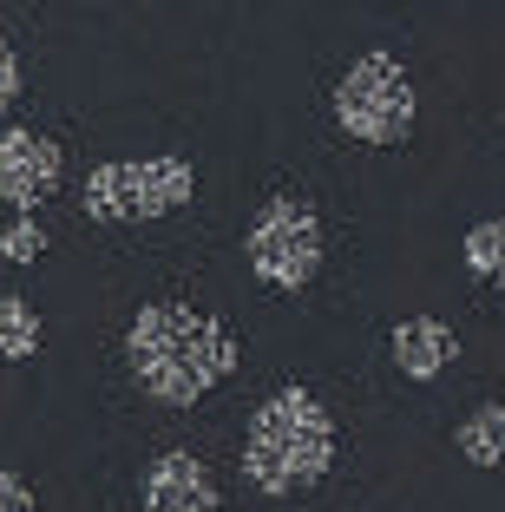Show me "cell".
Segmentation results:
<instances>
[{
	"mask_svg": "<svg viewBox=\"0 0 505 512\" xmlns=\"http://www.w3.org/2000/svg\"><path fill=\"white\" fill-rule=\"evenodd\" d=\"M466 270H473L479 283L505 289V217H486V224L466 230Z\"/></svg>",
	"mask_w": 505,
	"mask_h": 512,
	"instance_id": "cell-11",
	"label": "cell"
},
{
	"mask_svg": "<svg viewBox=\"0 0 505 512\" xmlns=\"http://www.w3.org/2000/svg\"><path fill=\"white\" fill-rule=\"evenodd\" d=\"M335 460V421L328 407L302 388L269 394L263 407L250 414V434H243V473H250L256 493L289 499L302 486H315Z\"/></svg>",
	"mask_w": 505,
	"mask_h": 512,
	"instance_id": "cell-2",
	"label": "cell"
},
{
	"mask_svg": "<svg viewBox=\"0 0 505 512\" xmlns=\"http://www.w3.org/2000/svg\"><path fill=\"white\" fill-rule=\"evenodd\" d=\"M40 250H46V237H40V224H27V217L0 230V256H7V263H33Z\"/></svg>",
	"mask_w": 505,
	"mask_h": 512,
	"instance_id": "cell-12",
	"label": "cell"
},
{
	"mask_svg": "<svg viewBox=\"0 0 505 512\" xmlns=\"http://www.w3.org/2000/svg\"><path fill=\"white\" fill-rule=\"evenodd\" d=\"M250 270L263 276L269 289H302L315 270H322V224H315V204L309 197H269L256 211L250 237Z\"/></svg>",
	"mask_w": 505,
	"mask_h": 512,
	"instance_id": "cell-5",
	"label": "cell"
},
{
	"mask_svg": "<svg viewBox=\"0 0 505 512\" xmlns=\"http://www.w3.org/2000/svg\"><path fill=\"white\" fill-rule=\"evenodd\" d=\"M453 447H460V460H473V467H505V401L473 407L460 421V434H453Z\"/></svg>",
	"mask_w": 505,
	"mask_h": 512,
	"instance_id": "cell-9",
	"label": "cell"
},
{
	"mask_svg": "<svg viewBox=\"0 0 505 512\" xmlns=\"http://www.w3.org/2000/svg\"><path fill=\"white\" fill-rule=\"evenodd\" d=\"M453 362H460V335L446 329L440 316L394 322V368H401L407 381H433V375H446Z\"/></svg>",
	"mask_w": 505,
	"mask_h": 512,
	"instance_id": "cell-8",
	"label": "cell"
},
{
	"mask_svg": "<svg viewBox=\"0 0 505 512\" xmlns=\"http://www.w3.org/2000/svg\"><path fill=\"white\" fill-rule=\"evenodd\" d=\"M60 145L40 132H0V197L14 204V211H33L46 197L60 191Z\"/></svg>",
	"mask_w": 505,
	"mask_h": 512,
	"instance_id": "cell-6",
	"label": "cell"
},
{
	"mask_svg": "<svg viewBox=\"0 0 505 512\" xmlns=\"http://www.w3.org/2000/svg\"><path fill=\"white\" fill-rule=\"evenodd\" d=\"M20 99V60H14V46L0 40V112Z\"/></svg>",
	"mask_w": 505,
	"mask_h": 512,
	"instance_id": "cell-13",
	"label": "cell"
},
{
	"mask_svg": "<svg viewBox=\"0 0 505 512\" xmlns=\"http://www.w3.org/2000/svg\"><path fill=\"white\" fill-rule=\"evenodd\" d=\"M197 178L184 158H112L86 178V217L92 224H145L191 204Z\"/></svg>",
	"mask_w": 505,
	"mask_h": 512,
	"instance_id": "cell-3",
	"label": "cell"
},
{
	"mask_svg": "<svg viewBox=\"0 0 505 512\" xmlns=\"http://www.w3.org/2000/svg\"><path fill=\"white\" fill-rule=\"evenodd\" d=\"M335 125L355 145H407L414 132V86H407L401 60L387 53H361L335 86Z\"/></svg>",
	"mask_w": 505,
	"mask_h": 512,
	"instance_id": "cell-4",
	"label": "cell"
},
{
	"mask_svg": "<svg viewBox=\"0 0 505 512\" xmlns=\"http://www.w3.org/2000/svg\"><path fill=\"white\" fill-rule=\"evenodd\" d=\"M0 512H33V493L20 473H0Z\"/></svg>",
	"mask_w": 505,
	"mask_h": 512,
	"instance_id": "cell-14",
	"label": "cell"
},
{
	"mask_svg": "<svg viewBox=\"0 0 505 512\" xmlns=\"http://www.w3.org/2000/svg\"><path fill=\"white\" fill-rule=\"evenodd\" d=\"M145 512H217V480L191 453H158L145 473Z\"/></svg>",
	"mask_w": 505,
	"mask_h": 512,
	"instance_id": "cell-7",
	"label": "cell"
},
{
	"mask_svg": "<svg viewBox=\"0 0 505 512\" xmlns=\"http://www.w3.org/2000/svg\"><path fill=\"white\" fill-rule=\"evenodd\" d=\"M125 362H132V381L158 407H191L217 381H230L237 335L223 322L197 316V309H184V302H151V309H138L132 335H125Z\"/></svg>",
	"mask_w": 505,
	"mask_h": 512,
	"instance_id": "cell-1",
	"label": "cell"
},
{
	"mask_svg": "<svg viewBox=\"0 0 505 512\" xmlns=\"http://www.w3.org/2000/svg\"><path fill=\"white\" fill-rule=\"evenodd\" d=\"M0 355H7V362L40 355V316H33L27 296H0Z\"/></svg>",
	"mask_w": 505,
	"mask_h": 512,
	"instance_id": "cell-10",
	"label": "cell"
}]
</instances>
